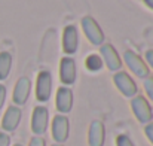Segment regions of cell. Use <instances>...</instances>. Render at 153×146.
Instances as JSON below:
<instances>
[{"mask_svg": "<svg viewBox=\"0 0 153 146\" xmlns=\"http://www.w3.org/2000/svg\"><path fill=\"white\" fill-rule=\"evenodd\" d=\"M131 107H132V112H134L135 118H137L141 124H149V122H152L153 110H152L150 103L147 101L146 97H143V96H135V97H132Z\"/></svg>", "mask_w": 153, "mask_h": 146, "instance_id": "6da1fadb", "label": "cell"}, {"mask_svg": "<svg viewBox=\"0 0 153 146\" xmlns=\"http://www.w3.org/2000/svg\"><path fill=\"white\" fill-rule=\"evenodd\" d=\"M49 124V112L45 106H36L31 115V131L36 136H42L46 133Z\"/></svg>", "mask_w": 153, "mask_h": 146, "instance_id": "7a4b0ae2", "label": "cell"}, {"mask_svg": "<svg viewBox=\"0 0 153 146\" xmlns=\"http://www.w3.org/2000/svg\"><path fill=\"white\" fill-rule=\"evenodd\" d=\"M82 28L88 37V40L92 43V45H102L104 42V33H102L100 24L92 18V16H85L82 19Z\"/></svg>", "mask_w": 153, "mask_h": 146, "instance_id": "3957f363", "label": "cell"}, {"mask_svg": "<svg viewBox=\"0 0 153 146\" xmlns=\"http://www.w3.org/2000/svg\"><path fill=\"white\" fill-rule=\"evenodd\" d=\"M70 134V121L65 115H56L52 119V137L56 143L62 145Z\"/></svg>", "mask_w": 153, "mask_h": 146, "instance_id": "277c9868", "label": "cell"}, {"mask_svg": "<svg viewBox=\"0 0 153 146\" xmlns=\"http://www.w3.org/2000/svg\"><path fill=\"white\" fill-rule=\"evenodd\" d=\"M52 94V76L48 70H42L37 75L36 82V98L42 103L48 101Z\"/></svg>", "mask_w": 153, "mask_h": 146, "instance_id": "5b68a950", "label": "cell"}, {"mask_svg": "<svg viewBox=\"0 0 153 146\" xmlns=\"http://www.w3.org/2000/svg\"><path fill=\"white\" fill-rule=\"evenodd\" d=\"M114 85L125 97H135L137 96V84L126 72H117L113 78Z\"/></svg>", "mask_w": 153, "mask_h": 146, "instance_id": "8992f818", "label": "cell"}, {"mask_svg": "<svg viewBox=\"0 0 153 146\" xmlns=\"http://www.w3.org/2000/svg\"><path fill=\"white\" fill-rule=\"evenodd\" d=\"M125 63H126V66L129 67V70H131L135 76L144 78V79L149 76V67H147V64H146V63L143 61V58L138 57L135 52L126 51V52H125Z\"/></svg>", "mask_w": 153, "mask_h": 146, "instance_id": "52a82bcc", "label": "cell"}, {"mask_svg": "<svg viewBox=\"0 0 153 146\" xmlns=\"http://www.w3.org/2000/svg\"><path fill=\"white\" fill-rule=\"evenodd\" d=\"M59 78H61V82L64 85H73L76 82V61L71 57L61 58Z\"/></svg>", "mask_w": 153, "mask_h": 146, "instance_id": "ba28073f", "label": "cell"}, {"mask_svg": "<svg viewBox=\"0 0 153 146\" xmlns=\"http://www.w3.org/2000/svg\"><path fill=\"white\" fill-rule=\"evenodd\" d=\"M21 116H22V112L18 106H9L7 110L4 112L3 115V119H1V128L7 133H12L18 128L19 122H21Z\"/></svg>", "mask_w": 153, "mask_h": 146, "instance_id": "9c48e42d", "label": "cell"}, {"mask_svg": "<svg viewBox=\"0 0 153 146\" xmlns=\"http://www.w3.org/2000/svg\"><path fill=\"white\" fill-rule=\"evenodd\" d=\"M30 90H31V81L27 76H22L16 81L15 88H13V103L18 106H22L27 103L28 96H30Z\"/></svg>", "mask_w": 153, "mask_h": 146, "instance_id": "30bf717a", "label": "cell"}, {"mask_svg": "<svg viewBox=\"0 0 153 146\" xmlns=\"http://www.w3.org/2000/svg\"><path fill=\"white\" fill-rule=\"evenodd\" d=\"M100 54H101L102 60L105 63V66L108 67V70L111 72H116L122 67V60L117 54V51L113 48L111 45L108 43H102L101 48H100Z\"/></svg>", "mask_w": 153, "mask_h": 146, "instance_id": "8fae6325", "label": "cell"}, {"mask_svg": "<svg viewBox=\"0 0 153 146\" xmlns=\"http://www.w3.org/2000/svg\"><path fill=\"white\" fill-rule=\"evenodd\" d=\"M79 48V33L74 25H67L62 31V49L65 54H74Z\"/></svg>", "mask_w": 153, "mask_h": 146, "instance_id": "7c38bea8", "label": "cell"}, {"mask_svg": "<svg viewBox=\"0 0 153 146\" xmlns=\"http://www.w3.org/2000/svg\"><path fill=\"white\" fill-rule=\"evenodd\" d=\"M105 142V127L101 121L95 119L91 122L88 130V143L89 146H104Z\"/></svg>", "mask_w": 153, "mask_h": 146, "instance_id": "4fadbf2b", "label": "cell"}, {"mask_svg": "<svg viewBox=\"0 0 153 146\" xmlns=\"http://www.w3.org/2000/svg\"><path fill=\"white\" fill-rule=\"evenodd\" d=\"M55 104L59 113H68L73 107V91L68 87H59L56 91Z\"/></svg>", "mask_w": 153, "mask_h": 146, "instance_id": "5bb4252c", "label": "cell"}, {"mask_svg": "<svg viewBox=\"0 0 153 146\" xmlns=\"http://www.w3.org/2000/svg\"><path fill=\"white\" fill-rule=\"evenodd\" d=\"M12 69V55L9 52H0V81H4Z\"/></svg>", "mask_w": 153, "mask_h": 146, "instance_id": "9a60e30c", "label": "cell"}, {"mask_svg": "<svg viewBox=\"0 0 153 146\" xmlns=\"http://www.w3.org/2000/svg\"><path fill=\"white\" fill-rule=\"evenodd\" d=\"M85 66L91 72H98V70H101V67H102V58L98 54H92V55L86 57Z\"/></svg>", "mask_w": 153, "mask_h": 146, "instance_id": "2e32d148", "label": "cell"}, {"mask_svg": "<svg viewBox=\"0 0 153 146\" xmlns=\"http://www.w3.org/2000/svg\"><path fill=\"white\" fill-rule=\"evenodd\" d=\"M116 146H135V145L132 143V140L126 134H119L116 137Z\"/></svg>", "mask_w": 153, "mask_h": 146, "instance_id": "e0dca14e", "label": "cell"}, {"mask_svg": "<svg viewBox=\"0 0 153 146\" xmlns=\"http://www.w3.org/2000/svg\"><path fill=\"white\" fill-rule=\"evenodd\" d=\"M144 90H146L147 96L150 97V100L153 101V76H147L144 79Z\"/></svg>", "mask_w": 153, "mask_h": 146, "instance_id": "ac0fdd59", "label": "cell"}, {"mask_svg": "<svg viewBox=\"0 0 153 146\" xmlns=\"http://www.w3.org/2000/svg\"><path fill=\"white\" fill-rule=\"evenodd\" d=\"M28 146H46V142L42 136H34V137H31Z\"/></svg>", "mask_w": 153, "mask_h": 146, "instance_id": "d6986e66", "label": "cell"}, {"mask_svg": "<svg viewBox=\"0 0 153 146\" xmlns=\"http://www.w3.org/2000/svg\"><path fill=\"white\" fill-rule=\"evenodd\" d=\"M0 146H10V136L7 133H0Z\"/></svg>", "mask_w": 153, "mask_h": 146, "instance_id": "ffe728a7", "label": "cell"}, {"mask_svg": "<svg viewBox=\"0 0 153 146\" xmlns=\"http://www.w3.org/2000/svg\"><path fill=\"white\" fill-rule=\"evenodd\" d=\"M144 133H146L147 139H149V140L152 142V145H153V122H149V124H146Z\"/></svg>", "mask_w": 153, "mask_h": 146, "instance_id": "44dd1931", "label": "cell"}, {"mask_svg": "<svg viewBox=\"0 0 153 146\" xmlns=\"http://www.w3.org/2000/svg\"><path fill=\"white\" fill-rule=\"evenodd\" d=\"M4 101H6V87L0 84V109L3 107Z\"/></svg>", "mask_w": 153, "mask_h": 146, "instance_id": "7402d4cb", "label": "cell"}, {"mask_svg": "<svg viewBox=\"0 0 153 146\" xmlns=\"http://www.w3.org/2000/svg\"><path fill=\"white\" fill-rule=\"evenodd\" d=\"M146 58H147V63L152 66V69H153V51H152V49L146 52Z\"/></svg>", "mask_w": 153, "mask_h": 146, "instance_id": "603a6c76", "label": "cell"}, {"mask_svg": "<svg viewBox=\"0 0 153 146\" xmlns=\"http://www.w3.org/2000/svg\"><path fill=\"white\" fill-rule=\"evenodd\" d=\"M144 3H146L150 9H153V0H144Z\"/></svg>", "mask_w": 153, "mask_h": 146, "instance_id": "cb8c5ba5", "label": "cell"}, {"mask_svg": "<svg viewBox=\"0 0 153 146\" xmlns=\"http://www.w3.org/2000/svg\"><path fill=\"white\" fill-rule=\"evenodd\" d=\"M52 146H62V145H59V143H55V145H52Z\"/></svg>", "mask_w": 153, "mask_h": 146, "instance_id": "d4e9b609", "label": "cell"}, {"mask_svg": "<svg viewBox=\"0 0 153 146\" xmlns=\"http://www.w3.org/2000/svg\"><path fill=\"white\" fill-rule=\"evenodd\" d=\"M13 146H22V145H19V143H16V145H13Z\"/></svg>", "mask_w": 153, "mask_h": 146, "instance_id": "484cf974", "label": "cell"}]
</instances>
